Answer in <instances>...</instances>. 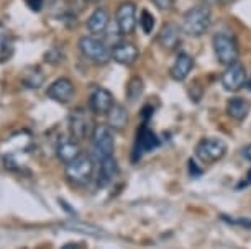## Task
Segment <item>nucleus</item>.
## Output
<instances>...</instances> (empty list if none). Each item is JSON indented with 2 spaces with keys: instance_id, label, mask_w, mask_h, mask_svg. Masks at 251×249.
Wrapping results in <instances>:
<instances>
[{
  "instance_id": "1",
  "label": "nucleus",
  "mask_w": 251,
  "mask_h": 249,
  "mask_svg": "<svg viewBox=\"0 0 251 249\" xmlns=\"http://www.w3.org/2000/svg\"><path fill=\"white\" fill-rule=\"evenodd\" d=\"M212 26V10L207 3L194 5L182 15V33L192 38H201Z\"/></svg>"
},
{
  "instance_id": "2",
  "label": "nucleus",
  "mask_w": 251,
  "mask_h": 249,
  "mask_svg": "<svg viewBox=\"0 0 251 249\" xmlns=\"http://www.w3.org/2000/svg\"><path fill=\"white\" fill-rule=\"evenodd\" d=\"M79 51L84 59L96 66H105L112 61V48L99 36L86 35L79 40Z\"/></svg>"
},
{
  "instance_id": "3",
  "label": "nucleus",
  "mask_w": 251,
  "mask_h": 249,
  "mask_svg": "<svg viewBox=\"0 0 251 249\" xmlns=\"http://www.w3.org/2000/svg\"><path fill=\"white\" fill-rule=\"evenodd\" d=\"M212 48H214L215 59L224 68L238 63L240 59V46L233 35L226 31H220L212 38Z\"/></svg>"
},
{
  "instance_id": "4",
  "label": "nucleus",
  "mask_w": 251,
  "mask_h": 249,
  "mask_svg": "<svg viewBox=\"0 0 251 249\" xmlns=\"http://www.w3.org/2000/svg\"><path fill=\"white\" fill-rule=\"evenodd\" d=\"M228 151V146L222 138H215V136H208V138H202L196 146V156L201 159L202 162L212 164L220 161Z\"/></svg>"
},
{
  "instance_id": "5",
  "label": "nucleus",
  "mask_w": 251,
  "mask_h": 249,
  "mask_svg": "<svg viewBox=\"0 0 251 249\" xmlns=\"http://www.w3.org/2000/svg\"><path fill=\"white\" fill-rule=\"evenodd\" d=\"M94 154L97 156L99 161L105 158L113 156L115 151V138H113V130L108 128L107 125H96L94 133L91 136Z\"/></svg>"
},
{
  "instance_id": "6",
  "label": "nucleus",
  "mask_w": 251,
  "mask_h": 249,
  "mask_svg": "<svg viewBox=\"0 0 251 249\" xmlns=\"http://www.w3.org/2000/svg\"><path fill=\"white\" fill-rule=\"evenodd\" d=\"M115 23L118 33L123 36L133 35L136 26H138V18H136V5L131 0H123L118 3L115 12Z\"/></svg>"
},
{
  "instance_id": "7",
  "label": "nucleus",
  "mask_w": 251,
  "mask_h": 249,
  "mask_svg": "<svg viewBox=\"0 0 251 249\" xmlns=\"http://www.w3.org/2000/svg\"><path fill=\"white\" fill-rule=\"evenodd\" d=\"M92 174H94V159L91 156H86V154H82L74 162L66 166V177L74 185H86L92 179Z\"/></svg>"
},
{
  "instance_id": "8",
  "label": "nucleus",
  "mask_w": 251,
  "mask_h": 249,
  "mask_svg": "<svg viewBox=\"0 0 251 249\" xmlns=\"http://www.w3.org/2000/svg\"><path fill=\"white\" fill-rule=\"evenodd\" d=\"M68 123H69L71 138H74L77 141L86 139L87 136L91 138L94 133V128H96V125H94V121L91 116H89V113H86V112L80 109L74 110L73 113L69 115Z\"/></svg>"
},
{
  "instance_id": "9",
  "label": "nucleus",
  "mask_w": 251,
  "mask_h": 249,
  "mask_svg": "<svg viewBox=\"0 0 251 249\" xmlns=\"http://www.w3.org/2000/svg\"><path fill=\"white\" fill-rule=\"evenodd\" d=\"M220 82L225 91L228 92H238L241 91L246 84H248V74H246V68L243 64L235 63L231 66H226L225 70L222 72Z\"/></svg>"
},
{
  "instance_id": "10",
  "label": "nucleus",
  "mask_w": 251,
  "mask_h": 249,
  "mask_svg": "<svg viewBox=\"0 0 251 249\" xmlns=\"http://www.w3.org/2000/svg\"><path fill=\"white\" fill-rule=\"evenodd\" d=\"M182 28L177 25V23L168 22L161 26V30L156 36V41L161 46V49L164 51H176L179 48L182 41Z\"/></svg>"
},
{
  "instance_id": "11",
  "label": "nucleus",
  "mask_w": 251,
  "mask_h": 249,
  "mask_svg": "<svg viewBox=\"0 0 251 249\" xmlns=\"http://www.w3.org/2000/svg\"><path fill=\"white\" fill-rule=\"evenodd\" d=\"M74 93H75L74 84L68 77L56 79L54 82L50 84L48 91H46V95H48V98H51L53 102L61 103V105H66V103H69L71 100H73Z\"/></svg>"
},
{
  "instance_id": "12",
  "label": "nucleus",
  "mask_w": 251,
  "mask_h": 249,
  "mask_svg": "<svg viewBox=\"0 0 251 249\" xmlns=\"http://www.w3.org/2000/svg\"><path fill=\"white\" fill-rule=\"evenodd\" d=\"M112 59L118 64L130 68L140 59V49L131 41H118L112 46Z\"/></svg>"
},
{
  "instance_id": "13",
  "label": "nucleus",
  "mask_w": 251,
  "mask_h": 249,
  "mask_svg": "<svg viewBox=\"0 0 251 249\" xmlns=\"http://www.w3.org/2000/svg\"><path fill=\"white\" fill-rule=\"evenodd\" d=\"M194 64H196L194 56L186 53V51H179L176 54L174 63L171 64V68H169V77L176 82H184L189 76H191Z\"/></svg>"
},
{
  "instance_id": "14",
  "label": "nucleus",
  "mask_w": 251,
  "mask_h": 249,
  "mask_svg": "<svg viewBox=\"0 0 251 249\" xmlns=\"http://www.w3.org/2000/svg\"><path fill=\"white\" fill-rule=\"evenodd\" d=\"M115 105V98H113L112 92L103 87H96L89 98V107L96 115H107Z\"/></svg>"
},
{
  "instance_id": "15",
  "label": "nucleus",
  "mask_w": 251,
  "mask_h": 249,
  "mask_svg": "<svg viewBox=\"0 0 251 249\" xmlns=\"http://www.w3.org/2000/svg\"><path fill=\"white\" fill-rule=\"evenodd\" d=\"M108 25H110V13L107 12V8L103 7H97L91 15H89L86 26L89 33L92 36H100L107 31Z\"/></svg>"
},
{
  "instance_id": "16",
  "label": "nucleus",
  "mask_w": 251,
  "mask_h": 249,
  "mask_svg": "<svg viewBox=\"0 0 251 249\" xmlns=\"http://www.w3.org/2000/svg\"><path fill=\"white\" fill-rule=\"evenodd\" d=\"M56 156L63 164H71L74 162L75 159L82 156V151H80L79 141L74 138H64L59 139L58 146H56Z\"/></svg>"
},
{
  "instance_id": "17",
  "label": "nucleus",
  "mask_w": 251,
  "mask_h": 249,
  "mask_svg": "<svg viewBox=\"0 0 251 249\" xmlns=\"http://www.w3.org/2000/svg\"><path fill=\"white\" fill-rule=\"evenodd\" d=\"M158 146H159V138L156 136V133H153L146 125L141 126V130L138 131V138H136L135 153L141 156L143 153L154 151Z\"/></svg>"
},
{
  "instance_id": "18",
  "label": "nucleus",
  "mask_w": 251,
  "mask_h": 249,
  "mask_svg": "<svg viewBox=\"0 0 251 249\" xmlns=\"http://www.w3.org/2000/svg\"><path fill=\"white\" fill-rule=\"evenodd\" d=\"M107 116V126L113 131H123L128 125V110L122 105L117 103L112 107V110L105 115Z\"/></svg>"
},
{
  "instance_id": "19",
  "label": "nucleus",
  "mask_w": 251,
  "mask_h": 249,
  "mask_svg": "<svg viewBox=\"0 0 251 249\" xmlns=\"http://www.w3.org/2000/svg\"><path fill=\"white\" fill-rule=\"evenodd\" d=\"M118 174V164L117 159L110 156L100 161V167H99V176H97V185L99 187H107Z\"/></svg>"
},
{
  "instance_id": "20",
  "label": "nucleus",
  "mask_w": 251,
  "mask_h": 249,
  "mask_svg": "<svg viewBox=\"0 0 251 249\" xmlns=\"http://www.w3.org/2000/svg\"><path fill=\"white\" fill-rule=\"evenodd\" d=\"M250 110L251 103L243 97H233L226 102V113L235 121H243L250 115Z\"/></svg>"
},
{
  "instance_id": "21",
  "label": "nucleus",
  "mask_w": 251,
  "mask_h": 249,
  "mask_svg": "<svg viewBox=\"0 0 251 249\" xmlns=\"http://www.w3.org/2000/svg\"><path fill=\"white\" fill-rule=\"evenodd\" d=\"M13 51H15V40H13L12 31L0 23V63L10 61Z\"/></svg>"
},
{
  "instance_id": "22",
  "label": "nucleus",
  "mask_w": 251,
  "mask_h": 249,
  "mask_svg": "<svg viewBox=\"0 0 251 249\" xmlns=\"http://www.w3.org/2000/svg\"><path fill=\"white\" fill-rule=\"evenodd\" d=\"M143 91H145V84H143V79L140 76H133L126 84V89H125V93H126V98L128 102L135 103L136 100H140V97L143 95Z\"/></svg>"
},
{
  "instance_id": "23",
  "label": "nucleus",
  "mask_w": 251,
  "mask_h": 249,
  "mask_svg": "<svg viewBox=\"0 0 251 249\" xmlns=\"http://www.w3.org/2000/svg\"><path fill=\"white\" fill-rule=\"evenodd\" d=\"M22 82L25 84V87L28 89H40L45 82V74L41 72L40 68H31L25 72Z\"/></svg>"
},
{
  "instance_id": "24",
  "label": "nucleus",
  "mask_w": 251,
  "mask_h": 249,
  "mask_svg": "<svg viewBox=\"0 0 251 249\" xmlns=\"http://www.w3.org/2000/svg\"><path fill=\"white\" fill-rule=\"evenodd\" d=\"M138 25L145 35H151V33H153L154 25H156V18L148 8H143V10H141L140 18H138Z\"/></svg>"
},
{
  "instance_id": "25",
  "label": "nucleus",
  "mask_w": 251,
  "mask_h": 249,
  "mask_svg": "<svg viewBox=\"0 0 251 249\" xmlns=\"http://www.w3.org/2000/svg\"><path fill=\"white\" fill-rule=\"evenodd\" d=\"M45 61L50 64H53V66L61 64L64 61V53L61 51V48H56L54 46V48H51L45 53Z\"/></svg>"
},
{
  "instance_id": "26",
  "label": "nucleus",
  "mask_w": 251,
  "mask_h": 249,
  "mask_svg": "<svg viewBox=\"0 0 251 249\" xmlns=\"http://www.w3.org/2000/svg\"><path fill=\"white\" fill-rule=\"evenodd\" d=\"M222 220L228 225H233V226H241V228H248L251 229V220L250 218H228V215H222Z\"/></svg>"
},
{
  "instance_id": "27",
  "label": "nucleus",
  "mask_w": 251,
  "mask_h": 249,
  "mask_svg": "<svg viewBox=\"0 0 251 249\" xmlns=\"http://www.w3.org/2000/svg\"><path fill=\"white\" fill-rule=\"evenodd\" d=\"M154 7L161 12H171L176 7V0H151Z\"/></svg>"
},
{
  "instance_id": "28",
  "label": "nucleus",
  "mask_w": 251,
  "mask_h": 249,
  "mask_svg": "<svg viewBox=\"0 0 251 249\" xmlns=\"http://www.w3.org/2000/svg\"><path fill=\"white\" fill-rule=\"evenodd\" d=\"M26 3V7L31 12H41V8L45 5V0H23Z\"/></svg>"
},
{
  "instance_id": "29",
  "label": "nucleus",
  "mask_w": 251,
  "mask_h": 249,
  "mask_svg": "<svg viewBox=\"0 0 251 249\" xmlns=\"http://www.w3.org/2000/svg\"><path fill=\"white\" fill-rule=\"evenodd\" d=\"M189 171H191V176H192V177H199V176H201V174H202V171L197 167V164L194 162L192 159H191V161H189Z\"/></svg>"
},
{
  "instance_id": "30",
  "label": "nucleus",
  "mask_w": 251,
  "mask_h": 249,
  "mask_svg": "<svg viewBox=\"0 0 251 249\" xmlns=\"http://www.w3.org/2000/svg\"><path fill=\"white\" fill-rule=\"evenodd\" d=\"M61 249H80V248L77 246V244H74V243H69V244H64V246L61 248Z\"/></svg>"
},
{
  "instance_id": "31",
  "label": "nucleus",
  "mask_w": 251,
  "mask_h": 249,
  "mask_svg": "<svg viewBox=\"0 0 251 249\" xmlns=\"http://www.w3.org/2000/svg\"><path fill=\"white\" fill-rule=\"evenodd\" d=\"M245 158L251 161V144H248V146L245 148Z\"/></svg>"
},
{
  "instance_id": "32",
  "label": "nucleus",
  "mask_w": 251,
  "mask_h": 249,
  "mask_svg": "<svg viewBox=\"0 0 251 249\" xmlns=\"http://www.w3.org/2000/svg\"><path fill=\"white\" fill-rule=\"evenodd\" d=\"M219 2H220V0H203V3H207L208 7H210V5H217Z\"/></svg>"
},
{
  "instance_id": "33",
  "label": "nucleus",
  "mask_w": 251,
  "mask_h": 249,
  "mask_svg": "<svg viewBox=\"0 0 251 249\" xmlns=\"http://www.w3.org/2000/svg\"><path fill=\"white\" fill-rule=\"evenodd\" d=\"M233 2H235V0H220L219 3H222V5L226 7V5H230V3H233Z\"/></svg>"
},
{
  "instance_id": "34",
  "label": "nucleus",
  "mask_w": 251,
  "mask_h": 249,
  "mask_svg": "<svg viewBox=\"0 0 251 249\" xmlns=\"http://www.w3.org/2000/svg\"><path fill=\"white\" fill-rule=\"evenodd\" d=\"M84 2H87V3H100V2H103V0H84Z\"/></svg>"
},
{
  "instance_id": "35",
  "label": "nucleus",
  "mask_w": 251,
  "mask_h": 249,
  "mask_svg": "<svg viewBox=\"0 0 251 249\" xmlns=\"http://www.w3.org/2000/svg\"><path fill=\"white\" fill-rule=\"evenodd\" d=\"M246 86H248V89H250V91H251V79H250V81H248V84H246Z\"/></svg>"
}]
</instances>
